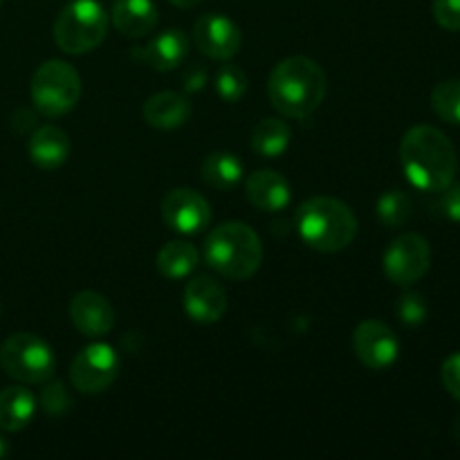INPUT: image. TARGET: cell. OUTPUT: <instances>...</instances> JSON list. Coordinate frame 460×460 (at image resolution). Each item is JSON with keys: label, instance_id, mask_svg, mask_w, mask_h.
I'll use <instances>...</instances> for the list:
<instances>
[{"label": "cell", "instance_id": "6da1fadb", "mask_svg": "<svg viewBox=\"0 0 460 460\" xmlns=\"http://www.w3.org/2000/svg\"><path fill=\"white\" fill-rule=\"evenodd\" d=\"M400 164L418 191L440 193L456 180L458 155L452 139L434 126H413L400 142Z\"/></svg>", "mask_w": 460, "mask_h": 460}, {"label": "cell", "instance_id": "7a4b0ae2", "mask_svg": "<svg viewBox=\"0 0 460 460\" xmlns=\"http://www.w3.org/2000/svg\"><path fill=\"white\" fill-rule=\"evenodd\" d=\"M328 79L323 67L308 57L283 58L268 79V97L272 106L290 119H305L322 106Z\"/></svg>", "mask_w": 460, "mask_h": 460}, {"label": "cell", "instance_id": "3957f363", "mask_svg": "<svg viewBox=\"0 0 460 460\" xmlns=\"http://www.w3.org/2000/svg\"><path fill=\"white\" fill-rule=\"evenodd\" d=\"M296 234L314 252L335 254L358 236V218L349 205L331 196H314L296 209Z\"/></svg>", "mask_w": 460, "mask_h": 460}, {"label": "cell", "instance_id": "277c9868", "mask_svg": "<svg viewBox=\"0 0 460 460\" xmlns=\"http://www.w3.org/2000/svg\"><path fill=\"white\" fill-rule=\"evenodd\" d=\"M205 259L229 281H247L263 263V243L250 225L229 220L211 229L205 243Z\"/></svg>", "mask_w": 460, "mask_h": 460}, {"label": "cell", "instance_id": "5b68a950", "mask_svg": "<svg viewBox=\"0 0 460 460\" xmlns=\"http://www.w3.org/2000/svg\"><path fill=\"white\" fill-rule=\"evenodd\" d=\"M30 97L43 117L67 115L81 99V76L70 63L49 58L36 67L30 81Z\"/></svg>", "mask_w": 460, "mask_h": 460}, {"label": "cell", "instance_id": "8992f818", "mask_svg": "<svg viewBox=\"0 0 460 460\" xmlns=\"http://www.w3.org/2000/svg\"><path fill=\"white\" fill-rule=\"evenodd\" d=\"M108 13L99 0H72L54 22V40L66 54H85L103 43Z\"/></svg>", "mask_w": 460, "mask_h": 460}, {"label": "cell", "instance_id": "52a82bcc", "mask_svg": "<svg viewBox=\"0 0 460 460\" xmlns=\"http://www.w3.org/2000/svg\"><path fill=\"white\" fill-rule=\"evenodd\" d=\"M0 367L22 385H45L52 380L57 359L52 346L43 337L34 332H16L0 349Z\"/></svg>", "mask_w": 460, "mask_h": 460}, {"label": "cell", "instance_id": "ba28073f", "mask_svg": "<svg viewBox=\"0 0 460 460\" xmlns=\"http://www.w3.org/2000/svg\"><path fill=\"white\" fill-rule=\"evenodd\" d=\"M121 359L111 344L94 341L81 349L72 359L70 382L79 394L97 395L111 389L112 382L119 377Z\"/></svg>", "mask_w": 460, "mask_h": 460}, {"label": "cell", "instance_id": "9c48e42d", "mask_svg": "<svg viewBox=\"0 0 460 460\" xmlns=\"http://www.w3.org/2000/svg\"><path fill=\"white\" fill-rule=\"evenodd\" d=\"M382 265H385V274L391 283L400 288L413 286L429 272V241L416 232L402 234L386 247Z\"/></svg>", "mask_w": 460, "mask_h": 460}, {"label": "cell", "instance_id": "30bf717a", "mask_svg": "<svg viewBox=\"0 0 460 460\" xmlns=\"http://www.w3.org/2000/svg\"><path fill=\"white\" fill-rule=\"evenodd\" d=\"M353 353L371 371H385L400 355L398 335L385 322L367 319L353 332Z\"/></svg>", "mask_w": 460, "mask_h": 460}, {"label": "cell", "instance_id": "8fae6325", "mask_svg": "<svg viewBox=\"0 0 460 460\" xmlns=\"http://www.w3.org/2000/svg\"><path fill=\"white\" fill-rule=\"evenodd\" d=\"M193 43L205 57L229 61L241 52L243 31L225 13H205L193 27Z\"/></svg>", "mask_w": 460, "mask_h": 460}, {"label": "cell", "instance_id": "7c38bea8", "mask_svg": "<svg viewBox=\"0 0 460 460\" xmlns=\"http://www.w3.org/2000/svg\"><path fill=\"white\" fill-rule=\"evenodd\" d=\"M162 218L173 232L193 236L211 223V207L200 193L191 189H173L162 200Z\"/></svg>", "mask_w": 460, "mask_h": 460}, {"label": "cell", "instance_id": "4fadbf2b", "mask_svg": "<svg viewBox=\"0 0 460 460\" xmlns=\"http://www.w3.org/2000/svg\"><path fill=\"white\" fill-rule=\"evenodd\" d=\"M70 319L81 335L99 340V337H106L115 326V308L99 292L84 290L72 296Z\"/></svg>", "mask_w": 460, "mask_h": 460}, {"label": "cell", "instance_id": "5bb4252c", "mask_svg": "<svg viewBox=\"0 0 460 460\" xmlns=\"http://www.w3.org/2000/svg\"><path fill=\"white\" fill-rule=\"evenodd\" d=\"M184 310L198 323H216L227 313V292L216 279L193 277L184 288Z\"/></svg>", "mask_w": 460, "mask_h": 460}, {"label": "cell", "instance_id": "9a60e30c", "mask_svg": "<svg viewBox=\"0 0 460 460\" xmlns=\"http://www.w3.org/2000/svg\"><path fill=\"white\" fill-rule=\"evenodd\" d=\"M189 54V39L182 30H164L144 48L133 49V57L157 72H171L184 63Z\"/></svg>", "mask_w": 460, "mask_h": 460}, {"label": "cell", "instance_id": "2e32d148", "mask_svg": "<svg viewBox=\"0 0 460 460\" xmlns=\"http://www.w3.org/2000/svg\"><path fill=\"white\" fill-rule=\"evenodd\" d=\"M245 196L261 211H283L292 200L290 182L272 169H259L247 175Z\"/></svg>", "mask_w": 460, "mask_h": 460}, {"label": "cell", "instance_id": "e0dca14e", "mask_svg": "<svg viewBox=\"0 0 460 460\" xmlns=\"http://www.w3.org/2000/svg\"><path fill=\"white\" fill-rule=\"evenodd\" d=\"M27 155L39 169H58L70 155V137L58 126H40L27 139Z\"/></svg>", "mask_w": 460, "mask_h": 460}, {"label": "cell", "instance_id": "ac0fdd59", "mask_svg": "<svg viewBox=\"0 0 460 460\" xmlns=\"http://www.w3.org/2000/svg\"><path fill=\"white\" fill-rule=\"evenodd\" d=\"M160 13L153 0H115L112 25L128 39H144L155 30Z\"/></svg>", "mask_w": 460, "mask_h": 460}, {"label": "cell", "instance_id": "d6986e66", "mask_svg": "<svg viewBox=\"0 0 460 460\" xmlns=\"http://www.w3.org/2000/svg\"><path fill=\"white\" fill-rule=\"evenodd\" d=\"M142 115L146 124L153 126V128L173 130L187 124V119L191 117V103H189L184 94L166 90V93L151 94L144 102Z\"/></svg>", "mask_w": 460, "mask_h": 460}, {"label": "cell", "instance_id": "ffe728a7", "mask_svg": "<svg viewBox=\"0 0 460 460\" xmlns=\"http://www.w3.org/2000/svg\"><path fill=\"white\" fill-rule=\"evenodd\" d=\"M36 416V398L25 386L0 391V429L22 431Z\"/></svg>", "mask_w": 460, "mask_h": 460}, {"label": "cell", "instance_id": "44dd1931", "mask_svg": "<svg viewBox=\"0 0 460 460\" xmlns=\"http://www.w3.org/2000/svg\"><path fill=\"white\" fill-rule=\"evenodd\" d=\"M292 142V130L288 126L286 119L281 117H265L252 130V151L261 157H268V160H274V157H281L283 153L288 151Z\"/></svg>", "mask_w": 460, "mask_h": 460}, {"label": "cell", "instance_id": "7402d4cb", "mask_svg": "<svg viewBox=\"0 0 460 460\" xmlns=\"http://www.w3.org/2000/svg\"><path fill=\"white\" fill-rule=\"evenodd\" d=\"M198 261H200V254L187 241H169L166 245H162V250L155 256V265L160 274L164 279H171V281L191 277L193 270L198 268Z\"/></svg>", "mask_w": 460, "mask_h": 460}, {"label": "cell", "instance_id": "603a6c76", "mask_svg": "<svg viewBox=\"0 0 460 460\" xmlns=\"http://www.w3.org/2000/svg\"><path fill=\"white\" fill-rule=\"evenodd\" d=\"M243 175H245V169H243V162L236 153H211V155H207L205 162H202V180H205L209 187L218 189V191H229V189H234L241 182Z\"/></svg>", "mask_w": 460, "mask_h": 460}, {"label": "cell", "instance_id": "cb8c5ba5", "mask_svg": "<svg viewBox=\"0 0 460 460\" xmlns=\"http://www.w3.org/2000/svg\"><path fill=\"white\" fill-rule=\"evenodd\" d=\"M413 214V202L411 198L407 196L400 189H391V191H385L377 200V218L385 227L398 229L411 218Z\"/></svg>", "mask_w": 460, "mask_h": 460}, {"label": "cell", "instance_id": "d4e9b609", "mask_svg": "<svg viewBox=\"0 0 460 460\" xmlns=\"http://www.w3.org/2000/svg\"><path fill=\"white\" fill-rule=\"evenodd\" d=\"M431 108L447 124L460 126V79H447L431 90Z\"/></svg>", "mask_w": 460, "mask_h": 460}, {"label": "cell", "instance_id": "484cf974", "mask_svg": "<svg viewBox=\"0 0 460 460\" xmlns=\"http://www.w3.org/2000/svg\"><path fill=\"white\" fill-rule=\"evenodd\" d=\"M247 84H250V81H247V75L241 67L234 66V63H225V66H220L218 72H216V93H218V97L227 103L241 102L243 94L247 93Z\"/></svg>", "mask_w": 460, "mask_h": 460}, {"label": "cell", "instance_id": "4316f807", "mask_svg": "<svg viewBox=\"0 0 460 460\" xmlns=\"http://www.w3.org/2000/svg\"><path fill=\"white\" fill-rule=\"evenodd\" d=\"M395 313H398V319L404 326H420V323H425L429 308H427V301L422 295L404 292L398 299V304H395Z\"/></svg>", "mask_w": 460, "mask_h": 460}, {"label": "cell", "instance_id": "83f0119b", "mask_svg": "<svg viewBox=\"0 0 460 460\" xmlns=\"http://www.w3.org/2000/svg\"><path fill=\"white\" fill-rule=\"evenodd\" d=\"M40 407L48 416H61L72 407V395L67 394L66 385L58 380L45 382V389L40 394Z\"/></svg>", "mask_w": 460, "mask_h": 460}, {"label": "cell", "instance_id": "f1b7e54d", "mask_svg": "<svg viewBox=\"0 0 460 460\" xmlns=\"http://www.w3.org/2000/svg\"><path fill=\"white\" fill-rule=\"evenodd\" d=\"M431 12L443 30L460 31V0H434Z\"/></svg>", "mask_w": 460, "mask_h": 460}, {"label": "cell", "instance_id": "f546056e", "mask_svg": "<svg viewBox=\"0 0 460 460\" xmlns=\"http://www.w3.org/2000/svg\"><path fill=\"white\" fill-rule=\"evenodd\" d=\"M440 380H443L447 394L460 402V350L445 359L443 368H440Z\"/></svg>", "mask_w": 460, "mask_h": 460}, {"label": "cell", "instance_id": "4dcf8cb0", "mask_svg": "<svg viewBox=\"0 0 460 460\" xmlns=\"http://www.w3.org/2000/svg\"><path fill=\"white\" fill-rule=\"evenodd\" d=\"M438 211L443 218L460 223V182H452L447 189L440 191Z\"/></svg>", "mask_w": 460, "mask_h": 460}, {"label": "cell", "instance_id": "1f68e13d", "mask_svg": "<svg viewBox=\"0 0 460 460\" xmlns=\"http://www.w3.org/2000/svg\"><path fill=\"white\" fill-rule=\"evenodd\" d=\"M207 81V72L202 70V67H193V72H189L187 79H184V88L189 90V93H196V90H200L202 85H205Z\"/></svg>", "mask_w": 460, "mask_h": 460}, {"label": "cell", "instance_id": "d6a6232c", "mask_svg": "<svg viewBox=\"0 0 460 460\" xmlns=\"http://www.w3.org/2000/svg\"><path fill=\"white\" fill-rule=\"evenodd\" d=\"M169 3L175 4V7H180V9H191V7H198L202 0H169Z\"/></svg>", "mask_w": 460, "mask_h": 460}, {"label": "cell", "instance_id": "836d02e7", "mask_svg": "<svg viewBox=\"0 0 460 460\" xmlns=\"http://www.w3.org/2000/svg\"><path fill=\"white\" fill-rule=\"evenodd\" d=\"M7 452H9V447H7V440H4V438H0V458H4V456H7Z\"/></svg>", "mask_w": 460, "mask_h": 460}, {"label": "cell", "instance_id": "e575fe53", "mask_svg": "<svg viewBox=\"0 0 460 460\" xmlns=\"http://www.w3.org/2000/svg\"><path fill=\"white\" fill-rule=\"evenodd\" d=\"M454 436H456V440L460 443V418L456 420V425H454Z\"/></svg>", "mask_w": 460, "mask_h": 460}, {"label": "cell", "instance_id": "d590c367", "mask_svg": "<svg viewBox=\"0 0 460 460\" xmlns=\"http://www.w3.org/2000/svg\"><path fill=\"white\" fill-rule=\"evenodd\" d=\"M0 3H3V0H0Z\"/></svg>", "mask_w": 460, "mask_h": 460}]
</instances>
